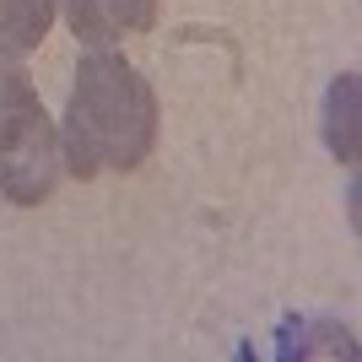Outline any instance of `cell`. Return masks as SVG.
I'll use <instances>...</instances> for the list:
<instances>
[{"label": "cell", "instance_id": "1", "mask_svg": "<svg viewBox=\"0 0 362 362\" xmlns=\"http://www.w3.org/2000/svg\"><path fill=\"white\" fill-rule=\"evenodd\" d=\"M157 146V98L151 81L114 49H92L76 65V87L60 124V157L76 179L130 173Z\"/></svg>", "mask_w": 362, "mask_h": 362}, {"label": "cell", "instance_id": "2", "mask_svg": "<svg viewBox=\"0 0 362 362\" xmlns=\"http://www.w3.org/2000/svg\"><path fill=\"white\" fill-rule=\"evenodd\" d=\"M54 184H60V136L22 71L0 98V195L11 206H38Z\"/></svg>", "mask_w": 362, "mask_h": 362}, {"label": "cell", "instance_id": "3", "mask_svg": "<svg viewBox=\"0 0 362 362\" xmlns=\"http://www.w3.org/2000/svg\"><path fill=\"white\" fill-rule=\"evenodd\" d=\"M65 22L87 49H108L119 38H130V33H151L157 0H71Z\"/></svg>", "mask_w": 362, "mask_h": 362}, {"label": "cell", "instance_id": "4", "mask_svg": "<svg viewBox=\"0 0 362 362\" xmlns=\"http://www.w3.org/2000/svg\"><path fill=\"white\" fill-rule=\"evenodd\" d=\"M54 28V0H0V49L28 54Z\"/></svg>", "mask_w": 362, "mask_h": 362}, {"label": "cell", "instance_id": "5", "mask_svg": "<svg viewBox=\"0 0 362 362\" xmlns=\"http://www.w3.org/2000/svg\"><path fill=\"white\" fill-rule=\"evenodd\" d=\"M325 136H330V151L341 163H357V76H341L330 87V103H325Z\"/></svg>", "mask_w": 362, "mask_h": 362}]
</instances>
